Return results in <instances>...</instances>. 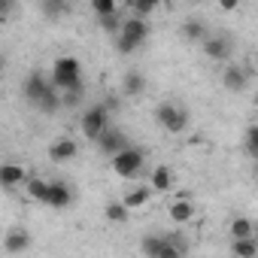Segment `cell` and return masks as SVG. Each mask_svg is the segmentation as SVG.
Listing matches in <instances>:
<instances>
[{"label": "cell", "mask_w": 258, "mask_h": 258, "mask_svg": "<svg viewBox=\"0 0 258 258\" xmlns=\"http://www.w3.org/2000/svg\"><path fill=\"white\" fill-rule=\"evenodd\" d=\"M249 79H252V73H249L243 64H228L225 73H222V85H225L228 91H234V94L246 91V88H249Z\"/></svg>", "instance_id": "cell-8"}, {"label": "cell", "mask_w": 258, "mask_h": 258, "mask_svg": "<svg viewBox=\"0 0 258 258\" xmlns=\"http://www.w3.org/2000/svg\"><path fill=\"white\" fill-rule=\"evenodd\" d=\"M19 10V0H0V22H7Z\"/></svg>", "instance_id": "cell-31"}, {"label": "cell", "mask_w": 258, "mask_h": 258, "mask_svg": "<svg viewBox=\"0 0 258 258\" xmlns=\"http://www.w3.org/2000/svg\"><path fill=\"white\" fill-rule=\"evenodd\" d=\"M155 121L167 134H182L188 127V109L179 106V103H158L155 106Z\"/></svg>", "instance_id": "cell-4"}, {"label": "cell", "mask_w": 258, "mask_h": 258, "mask_svg": "<svg viewBox=\"0 0 258 258\" xmlns=\"http://www.w3.org/2000/svg\"><path fill=\"white\" fill-rule=\"evenodd\" d=\"M25 179H28V170L22 167V164H16V161H4L0 164V188H19V185H25Z\"/></svg>", "instance_id": "cell-11"}, {"label": "cell", "mask_w": 258, "mask_h": 258, "mask_svg": "<svg viewBox=\"0 0 258 258\" xmlns=\"http://www.w3.org/2000/svg\"><path fill=\"white\" fill-rule=\"evenodd\" d=\"M49 88H55V85H52V79H49V76H43L40 70L28 73V79H25V85H22V91H25V100H28V103H37Z\"/></svg>", "instance_id": "cell-9"}, {"label": "cell", "mask_w": 258, "mask_h": 258, "mask_svg": "<svg viewBox=\"0 0 258 258\" xmlns=\"http://www.w3.org/2000/svg\"><path fill=\"white\" fill-rule=\"evenodd\" d=\"M231 252L237 258H255L258 255V240L255 237H231Z\"/></svg>", "instance_id": "cell-17"}, {"label": "cell", "mask_w": 258, "mask_h": 258, "mask_svg": "<svg viewBox=\"0 0 258 258\" xmlns=\"http://www.w3.org/2000/svg\"><path fill=\"white\" fill-rule=\"evenodd\" d=\"M34 106H37L43 115H55V112L61 109V91H58V88H49V91H46Z\"/></svg>", "instance_id": "cell-21"}, {"label": "cell", "mask_w": 258, "mask_h": 258, "mask_svg": "<svg viewBox=\"0 0 258 258\" xmlns=\"http://www.w3.org/2000/svg\"><path fill=\"white\" fill-rule=\"evenodd\" d=\"M231 237H255V222L246 216H237L231 222Z\"/></svg>", "instance_id": "cell-24"}, {"label": "cell", "mask_w": 258, "mask_h": 258, "mask_svg": "<svg viewBox=\"0 0 258 258\" xmlns=\"http://www.w3.org/2000/svg\"><path fill=\"white\" fill-rule=\"evenodd\" d=\"M149 188H152V191H170V188H173V170L164 167V164H158V167L152 170V182H149Z\"/></svg>", "instance_id": "cell-19"}, {"label": "cell", "mask_w": 258, "mask_h": 258, "mask_svg": "<svg viewBox=\"0 0 258 258\" xmlns=\"http://www.w3.org/2000/svg\"><path fill=\"white\" fill-rule=\"evenodd\" d=\"M179 37H182L185 43H201V40L207 37V25H204L201 19H188V22H182Z\"/></svg>", "instance_id": "cell-16"}, {"label": "cell", "mask_w": 258, "mask_h": 258, "mask_svg": "<svg viewBox=\"0 0 258 258\" xmlns=\"http://www.w3.org/2000/svg\"><path fill=\"white\" fill-rule=\"evenodd\" d=\"M25 188H28L31 201L46 204V198H49V179H43V176H31V179H25Z\"/></svg>", "instance_id": "cell-22"}, {"label": "cell", "mask_w": 258, "mask_h": 258, "mask_svg": "<svg viewBox=\"0 0 258 258\" xmlns=\"http://www.w3.org/2000/svg\"><path fill=\"white\" fill-rule=\"evenodd\" d=\"M91 10H94V16H109L118 10V0H91Z\"/></svg>", "instance_id": "cell-29"}, {"label": "cell", "mask_w": 258, "mask_h": 258, "mask_svg": "<svg viewBox=\"0 0 258 258\" xmlns=\"http://www.w3.org/2000/svg\"><path fill=\"white\" fill-rule=\"evenodd\" d=\"M67 7H70V4H64V0H43V16L58 19V16L67 13Z\"/></svg>", "instance_id": "cell-28"}, {"label": "cell", "mask_w": 258, "mask_h": 258, "mask_svg": "<svg viewBox=\"0 0 258 258\" xmlns=\"http://www.w3.org/2000/svg\"><path fill=\"white\" fill-rule=\"evenodd\" d=\"M158 7H161V0H131V13H134V16H140V19L152 16Z\"/></svg>", "instance_id": "cell-25"}, {"label": "cell", "mask_w": 258, "mask_h": 258, "mask_svg": "<svg viewBox=\"0 0 258 258\" xmlns=\"http://www.w3.org/2000/svg\"><path fill=\"white\" fill-rule=\"evenodd\" d=\"M79 103H82V88L61 91V106H79Z\"/></svg>", "instance_id": "cell-30"}, {"label": "cell", "mask_w": 258, "mask_h": 258, "mask_svg": "<svg viewBox=\"0 0 258 258\" xmlns=\"http://www.w3.org/2000/svg\"><path fill=\"white\" fill-rule=\"evenodd\" d=\"M4 70H7V64H4V58H0V76H4Z\"/></svg>", "instance_id": "cell-33"}, {"label": "cell", "mask_w": 258, "mask_h": 258, "mask_svg": "<svg viewBox=\"0 0 258 258\" xmlns=\"http://www.w3.org/2000/svg\"><path fill=\"white\" fill-rule=\"evenodd\" d=\"M52 85L58 88V91H73V88H82V64H79V58H73V55H61V58H55V64H52Z\"/></svg>", "instance_id": "cell-2"}, {"label": "cell", "mask_w": 258, "mask_h": 258, "mask_svg": "<svg viewBox=\"0 0 258 258\" xmlns=\"http://www.w3.org/2000/svg\"><path fill=\"white\" fill-rule=\"evenodd\" d=\"M140 252L149 258H182V252L173 246L170 234H146L140 240Z\"/></svg>", "instance_id": "cell-6"}, {"label": "cell", "mask_w": 258, "mask_h": 258, "mask_svg": "<svg viewBox=\"0 0 258 258\" xmlns=\"http://www.w3.org/2000/svg\"><path fill=\"white\" fill-rule=\"evenodd\" d=\"M31 243H34V240H31V234H28L25 228H13V231H7V237H4V249H7V252H16V255H19V252H28Z\"/></svg>", "instance_id": "cell-14"}, {"label": "cell", "mask_w": 258, "mask_h": 258, "mask_svg": "<svg viewBox=\"0 0 258 258\" xmlns=\"http://www.w3.org/2000/svg\"><path fill=\"white\" fill-rule=\"evenodd\" d=\"M103 216H106V222H112V225H124L127 219H131V210H127L121 201H112V204L103 207Z\"/></svg>", "instance_id": "cell-23"}, {"label": "cell", "mask_w": 258, "mask_h": 258, "mask_svg": "<svg viewBox=\"0 0 258 258\" xmlns=\"http://www.w3.org/2000/svg\"><path fill=\"white\" fill-rule=\"evenodd\" d=\"M219 7H222L225 13H234V10L240 7V0H219Z\"/></svg>", "instance_id": "cell-32"}, {"label": "cell", "mask_w": 258, "mask_h": 258, "mask_svg": "<svg viewBox=\"0 0 258 258\" xmlns=\"http://www.w3.org/2000/svg\"><path fill=\"white\" fill-rule=\"evenodd\" d=\"M143 91H146V76H143L140 70H127L124 79H121V94H124V97H137V94H143Z\"/></svg>", "instance_id": "cell-15"}, {"label": "cell", "mask_w": 258, "mask_h": 258, "mask_svg": "<svg viewBox=\"0 0 258 258\" xmlns=\"http://www.w3.org/2000/svg\"><path fill=\"white\" fill-rule=\"evenodd\" d=\"M109 167L121 179H137L143 173V167H146V152L137 149V146H124L115 155H109Z\"/></svg>", "instance_id": "cell-3"}, {"label": "cell", "mask_w": 258, "mask_h": 258, "mask_svg": "<svg viewBox=\"0 0 258 258\" xmlns=\"http://www.w3.org/2000/svg\"><path fill=\"white\" fill-rule=\"evenodd\" d=\"M201 46H204V55L213 61H231V55H234V40L225 34H207L201 40Z\"/></svg>", "instance_id": "cell-7"}, {"label": "cell", "mask_w": 258, "mask_h": 258, "mask_svg": "<svg viewBox=\"0 0 258 258\" xmlns=\"http://www.w3.org/2000/svg\"><path fill=\"white\" fill-rule=\"evenodd\" d=\"M64 4H70V0H64Z\"/></svg>", "instance_id": "cell-34"}, {"label": "cell", "mask_w": 258, "mask_h": 258, "mask_svg": "<svg viewBox=\"0 0 258 258\" xmlns=\"http://www.w3.org/2000/svg\"><path fill=\"white\" fill-rule=\"evenodd\" d=\"M73 204V191L67 182H49V198H46V207L52 210H67Z\"/></svg>", "instance_id": "cell-13"}, {"label": "cell", "mask_w": 258, "mask_h": 258, "mask_svg": "<svg viewBox=\"0 0 258 258\" xmlns=\"http://www.w3.org/2000/svg\"><path fill=\"white\" fill-rule=\"evenodd\" d=\"M149 198H152V188H149V185H137V188H131V191L124 195L121 204H124L127 210H140V207L149 204Z\"/></svg>", "instance_id": "cell-18"}, {"label": "cell", "mask_w": 258, "mask_h": 258, "mask_svg": "<svg viewBox=\"0 0 258 258\" xmlns=\"http://www.w3.org/2000/svg\"><path fill=\"white\" fill-rule=\"evenodd\" d=\"M243 146H246V155L249 158H258V127L249 124L246 134H243Z\"/></svg>", "instance_id": "cell-26"}, {"label": "cell", "mask_w": 258, "mask_h": 258, "mask_svg": "<svg viewBox=\"0 0 258 258\" xmlns=\"http://www.w3.org/2000/svg\"><path fill=\"white\" fill-rule=\"evenodd\" d=\"M100 19V28L109 34V37H115L118 34V28H121V16H118V10L115 13H109V16H97Z\"/></svg>", "instance_id": "cell-27"}, {"label": "cell", "mask_w": 258, "mask_h": 258, "mask_svg": "<svg viewBox=\"0 0 258 258\" xmlns=\"http://www.w3.org/2000/svg\"><path fill=\"white\" fill-rule=\"evenodd\" d=\"M149 37V22L140 19V16H131V19H121V28L118 34L112 37L115 40V52L118 55H134Z\"/></svg>", "instance_id": "cell-1"}, {"label": "cell", "mask_w": 258, "mask_h": 258, "mask_svg": "<svg viewBox=\"0 0 258 258\" xmlns=\"http://www.w3.org/2000/svg\"><path fill=\"white\" fill-rule=\"evenodd\" d=\"M170 219L176 222V225H185V222H191V216H195V204L191 201H185V198H179V201H173L170 204Z\"/></svg>", "instance_id": "cell-20"}, {"label": "cell", "mask_w": 258, "mask_h": 258, "mask_svg": "<svg viewBox=\"0 0 258 258\" xmlns=\"http://www.w3.org/2000/svg\"><path fill=\"white\" fill-rule=\"evenodd\" d=\"M94 143H97V149L109 158V155H115L118 149L127 146V137H124V131H118V127H106V131H103Z\"/></svg>", "instance_id": "cell-10"}, {"label": "cell", "mask_w": 258, "mask_h": 258, "mask_svg": "<svg viewBox=\"0 0 258 258\" xmlns=\"http://www.w3.org/2000/svg\"><path fill=\"white\" fill-rule=\"evenodd\" d=\"M79 127H82V137H88L91 143L109 127V109H106V103H94V106H88L85 112H82V118H79Z\"/></svg>", "instance_id": "cell-5"}, {"label": "cell", "mask_w": 258, "mask_h": 258, "mask_svg": "<svg viewBox=\"0 0 258 258\" xmlns=\"http://www.w3.org/2000/svg\"><path fill=\"white\" fill-rule=\"evenodd\" d=\"M76 155H79V143H76L73 137H61V140H55V143L49 146V161H55V164L73 161Z\"/></svg>", "instance_id": "cell-12"}]
</instances>
